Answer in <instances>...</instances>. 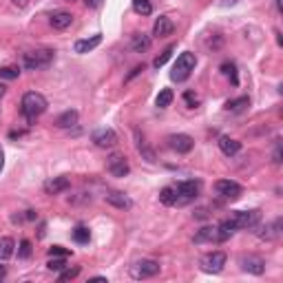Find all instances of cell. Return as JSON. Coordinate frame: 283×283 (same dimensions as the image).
Returning a JSON list of instances; mask_svg holds the SVG:
<instances>
[{"instance_id": "obj_1", "label": "cell", "mask_w": 283, "mask_h": 283, "mask_svg": "<svg viewBox=\"0 0 283 283\" xmlns=\"http://www.w3.org/2000/svg\"><path fill=\"white\" fill-rule=\"evenodd\" d=\"M46 98L42 96V93H36V91H29L22 96V104H20V109H22V115L29 120V122H33L38 115H42V113L46 111Z\"/></svg>"}, {"instance_id": "obj_2", "label": "cell", "mask_w": 283, "mask_h": 283, "mask_svg": "<svg viewBox=\"0 0 283 283\" xmlns=\"http://www.w3.org/2000/svg\"><path fill=\"white\" fill-rule=\"evenodd\" d=\"M195 64H197V58H195V53L184 51V53H181V56L177 58L175 66H173L171 80H173V82H184V80H188L191 71L195 69Z\"/></svg>"}, {"instance_id": "obj_3", "label": "cell", "mask_w": 283, "mask_h": 283, "mask_svg": "<svg viewBox=\"0 0 283 283\" xmlns=\"http://www.w3.org/2000/svg\"><path fill=\"white\" fill-rule=\"evenodd\" d=\"M199 191H201V184H199V181H195V179L179 181L177 188H175V204H179V206L191 204L193 199H197Z\"/></svg>"}, {"instance_id": "obj_4", "label": "cell", "mask_w": 283, "mask_h": 283, "mask_svg": "<svg viewBox=\"0 0 283 283\" xmlns=\"http://www.w3.org/2000/svg\"><path fill=\"white\" fill-rule=\"evenodd\" d=\"M25 66L29 71H40V69H46L51 62H53V51L51 49H38V51H29L25 53Z\"/></svg>"}, {"instance_id": "obj_5", "label": "cell", "mask_w": 283, "mask_h": 283, "mask_svg": "<svg viewBox=\"0 0 283 283\" xmlns=\"http://www.w3.org/2000/svg\"><path fill=\"white\" fill-rule=\"evenodd\" d=\"M159 270H161V266L157 264V261H153V259H142V261H137V264L131 266V277L135 279V281L151 279V277H155V274H159Z\"/></svg>"}, {"instance_id": "obj_6", "label": "cell", "mask_w": 283, "mask_h": 283, "mask_svg": "<svg viewBox=\"0 0 283 283\" xmlns=\"http://www.w3.org/2000/svg\"><path fill=\"white\" fill-rule=\"evenodd\" d=\"M226 266V254L215 250V252H208L201 257V270L208 272V274H219L221 270H224Z\"/></svg>"}, {"instance_id": "obj_7", "label": "cell", "mask_w": 283, "mask_h": 283, "mask_svg": "<svg viewBox=\"0 0 283 283\" xmlns=\"http://www.w3.org/2000/svg\"><path fill=\"white\" fill-rule=\"evenodd\" d=\"M106 171H109L113 177H126L131 173L129 159L124 157L122 153H113L109 159H106Z\"/></svg>"}, {"instance_id": "obj_8", "label": "cell", "mask_w": 283, "mask_h": 283, "mask_svg": "<svg viewBox=\"0 0 283 283\" xmlns=\"http://www.w3.org/2000/svg\"><path fill=\"white\" fill-rule=\"evenodd\" d=\"M215 193L219 195V197H224V199H239L241 197V193H244V188H241L237 181H232V179H219L217 184H215Z\"/></svg>"}, {"instance_id": "obj_9", "label": "cell", "mask_w": 283, "mask_h": 283, "mask_svg": "<svg viewBox=\"0 0 283 283\" xmlns=\"http://www.w3.org/2000/svg\"><path fill=\"white\" fill-rule=\"evenodd\" d=\"M232 224L237 226V230H246V228H254L261 219V213L259 210H239L232 215Z\"/></svg>"}, {"instance_id": "obj_10", "label": "cell", "mask_w": 283, "mask_h": 283, "mask_svg": "<svg viewBox=\"0 0 283 283\" xmlns=\"http://www.w3.org/2000/svg\"><path fill=\"white\" fill-rule=\"evenodd\" d=\"M239 266L244 272H250V274H264L266 272V261L257 257V254H244V257L239 259Z\"/></svg>"}, {"instance_id": "obj_11", "label": "cell", "mask_w": 283, "mask_h": 283, "mask_svg": "<svg viewBox=\"0 0 283 283\" xmlns=\"http://www.w3.org/2000/svg\"><path fill=\"white\" fill-rule=\"evenodd\" d=\"M91 142L98 148H113V146L117 144V133L113 131V129H98L91 135Z\"/></svg>"}, {"instance_id": "obj_12", "label": "cell", "mask_w": 283, "mask_h": 283, "mask_svg": "<svg viewBox=\"0 0 283 283\" xmlns=\"http://www.w3.org/2000/svg\"><path fill=\"white\" fill-rule=\"evenodd\" d=\"M168 146H171L175 153L184 155V153H191V151H193L195 139H193L191 135H184V133H177V135H171V137H168Z\"/></svg>"}, {"instance_id": "obj_13", "label": "cell", "mask_w": 283, "mask_h": 283, "mask_svg": "<svg viewBox=\"0 0 283 283\" xmlns=\"http://www.w3.org/2000/svg\"><path fill=\"white\" fill-rule=\"evenodd\" d=\"M104 201L109 206H113V208H120V210H129V208L133 206V201H131L129 195H124V193H120V191L106 193L104 195Z\"/></svg>"}, {"instance_id": "obj_14", "label": "cell", "mask_w": 283, "mask_h": 283, "mask_svg": "<svg viewBox=\"0 0 283 283\" xmlns=\"http://www.w3.org/2000/svg\"><path fill=\"white\" fill-rule=\"evenodd\" d=\"M49 22H51L53 29L64 31V29H69V27L73 25V16L69 11H53L49 16Z\"/></svg>"}, {"instance_id": "obj_15", "label": "cell", "mask_w": 283, "mask_h": 283, "mask_svg": "<svg viewBox=\"0 0 283 283\" xmlns=\"http://www.w3.org/2000/svg\"><path fill=\"white\" fill-rule=\"evenodd\" d=\"M173 31H175V25L168 16H159L157 20H155V25H153V36L155 38H166V36H171Z\"/></svg>"}, {"instance_id": "obj_16", "label": "cell", "mask_w": 283, "mask_h": 283, "mask_svg": "<svg viewBox=\"0 0 283 283\" xmlns=\"http://www.w3.org/2000/svg\"><path fill=\"white\" fill-rule=\"evenodd\" d=\"M279 234H281V219H274L272 224H268L257 230V237L264 241H274V239H279Z\"/></svg>"}, {"instance_id": "obj_17", "label": "cell", "mask_w": 283, "mask_h": 283, "mask_svg": "<svg viewBox=\"0 0 283 283\" xmlns=\"http://www.w3.org/2000/svg\"><path fill=\"white\" fill-rule=\"evenodd\" d=\"M69 186H71L69 177H53L49 181H44V193L46 195H60V193H64Z\"/></svg>"}, {"instance_id": "obj_18", "label": "cell", "mask_w": 283, "mask_h": 283, "mask_svg": "<svg viewBox=\"0 0 283 283\" xmlns=\"http://www.w3.org/2000/svg\"><path fill=\"white\" fill-rule=\"evenodd\" d=\"M131 49L135 53H144L151 49V36H146L144 31H137L131 36Z\"/></svg>"}, {"instance_id": "obj_19", "label": "cell", "mask_w": 283, "mask_h": 283, "mask_svg": "<svg viewBox=\"0 0 283 283\" xmlns=\"http://www.w3.org/2000/svg\"><path fill=\"white\" fill-rule=\"evenodd\" d=\"M100 42H102V36H91V38H86V40H78L76 44H73V49H76V53H89L93 51L96 46H100Z\"/></svg>"}, {"instance_id": "obj_20", "label": "cell", "mask_w": 283, "mask_h": 283, "mask_svg": "<svg viewBox=\"0 0 283 283\" xmlns=\"http://www.w3.org/2000/svg\"><path fill=\"white\" fill-rule=\"evenodd\" d=\"M213 241H219L217 237V226H206L195 234V244H213Z\"/></svg>"}, {"instance_id": "obj_21", "label": "cell", "mask_w": 283, "mask_h": 283, "mask_svg": "<svg viewBox=\"0 0 283 283\" xmlns=\"http://www.w3.org/2000/svg\"><path fill=\"white\" fill-rule=\"evenodd\" d=\"M219 148H221V153L228 155V157H232V155H237L241 151V142L237 139H232V137H219Z\"/></svg>"}, {"instance_id": "obj_22", "label": "cell", "mask_w": 283, "mask_h": 283, "mask_svg": "<svg viewBox=\"0 0 283 283\" xmlns=\"http://www.w3.org/2000/svg\"><path fill=\"white\" fill-rule=\"evenodd\" d=\"M135 146H137V153L142 155V157H144L146 161H155V153H153V148L146 144V139H144V135H139V131L135 133Z\"/></svg>"}, {"instance_id": "obj_23", "label": "cell", "mask_w": 283, "mask_h": 283, "mask_svg": "<svg viewBox=\"0 0 283 283\" xmlns=\"http://www.w3.org/2000/svg\"><path fill=\"white\" fill-rule=\"evenodd\" d=\"M78 111H64L62 115H58L56 120V126L58 129H71V126H76L78 124Z\"/></svg>"}, {"instance_id": "obj_24", "label": "cell", "mask_w": 283, "mask_h": 283, "mask_svg": "<svg viewBox=\"0 0 283 283\" xmlns=\"http://www.w3.org/2000/svg\"><path fill=\"white\" fill-rule=\"evenodd\" d=\"M234 232H237V226L232 224V219H224L217 226V237H219V241H228Z\"/></svg>"}, {"instance_id": "obj_25", "label": "cell", "mask_w": 283, "mask_h": 283, "mask_svg": "<svg viewBox=\"0 0 283 283\" xmlns=\"http://www.w3.org/2000/svg\"><path fill=\"white\" fill-rule=\"evenodd\" d=\"M13 248H16V241L11 237H3L0 239V261H7L13 254Z\"/></svg>"}, {"instance_id": "obj_26", "label": "cell", "mask_w": 283, "mask_h": 283, "mask_svg": "<svg viewBox=\"0 0 283 283\" xmlns=\"http://www.w3.org/2000/svg\"><path fill=\"white\" fill-rule=\"evenodd\" d=\"M133 11L139 13V16H151L153 13L151 0H133Z\"/></svg>"}, {"instance_id": "obj_27", "label": "cell", "mask_w": 283, "mask_h": 283, "mask_svg": "<svg viewBox=\"0 0 283 283\" xmlns=\"http://www.w3.org/2000/svg\"><path fill=\"white\" fill-rule=\"evenodd\" d=\"M246 106H250V100H248V98H237V100H230V102H226V111L241 113V111L246 109Z\"/></svg>"}, {"instance_id": "obj_28", "label": "cell", "mask_w": 283, "mask_h": 283, "mask_svg": "<svg viewBox=\"0 0 283 283\" xmlns=\"http://www.w3.org/2000/svg\"><path fill=\"white\" fill-rule=\"evenodd\" d=\"M171 102H173V91L171 89H161L159 96L155 98V104H157L159 109H168V106H171Z\"/></svg>"}, {"instance_id": "obj_29", "label": "cell", "mask_w": 283, "mask_h": 283, "mask_svg": "<svg viewBox=\"0 0 283 283\" xmlns=\"http://www.w3.org/2000/svg\"><path fill=\"white\" fill-rule=\"evenodd\" d=\"M89 239H91V232L86 226H78L76 230H73V241H76V244H89Z\"/></svg>"}, {"instance_id": "obj_30", "label": "cell", "mask_w": 283, "mask_h": 283, "mask_svg": "<svg viewBox=\"0 0 283 283\" xmlns=\"http://www.w3.org/2000/svg\"><path fill=\"white\" fill-rule=\"evenodd\" d=\"M173 53H175V46H168V49H164V51H161V56L155 58L153 66H155V69H161V66H164V64L168 62V60L173 58Z\"/></svg>"}, {"instance_id": "obj_31", "label": "cell", "mask_w": 283, "mask_h": 283, "mask_svg": "<svg viewBox=\"0 0 283 283\" xmlns=\"http://www.w3.org/2000/svg\"><path fill=\"white\" fill-rule=\"evenodd\" d=\"M159 201L164 206H173L175 204V188H171V186L161 188V191H159Z\"/></svg>"}, {"instance_id": "obj_32", "label": "cell", "mask_w": 283, "mask_h": 283, "mask_svg": "<svg viewBox=\"0 0 283 283\" xmlns=\"http://www.w3.org/2000/svg\"><path fill=\"white\" fill-rule=\"evenodd\" d=\"M80 270H82V268H80V266L64 268V270H60V277H58V281H60V283H64V281H71V279H76L78 274H80Z\"/></svg>"}, {"instance_id": "obj_33", "label": "cell", "mask_w": 283, "mask_h": 283, "mask_svg": "<svg viewBox=\"0 0 283 283\" xmlns=\"http://www.w3.org/2000/svg\"><path fill=\"white\" fill-rule=\"evenodd\" d=\"M46 268H49L51 272H60V270H64V268H66V261H64V257H60V259L49 257V261H46Z\"/></svg>"}, {"instance_id": "obj_34", "label": "cell", "mask_w": 283, "mask_h": 283, "mask_svg": "<svg viewBox=\"0 0 283 283\" xmlns=\"http://www.w3.org/2000/svg\"><path fill=\"white\" fill-rule=\"evenodd\" d=\"M18 76H20L18 66H3L0 69V80H16Z\"/></svg>"}, {"instance_id": "obj_35", "label": "cell", "mask_w": 283, "mask_h": 283, "mask_svg": "<svg viewBox=\"0 0 283 283\" xmlns=\"http://www.w3.org/2000/svg\"><path fill=\"white\" fill-rule=\"evenodd\" d=\"M221 73L230 78V82H232V84H237V82H239V80H237V66H234L232 62H226L224 66H221Z\"/></svg>"}, {"instance_id": "obj_36", "label": "cell", "mask_w": 283, "mask_h": 283, "mask_svg": "<svg viewBox=\"0 0 283 283\" xmlns=\"http://www.w3.org/2000/svg\"><path fill=\"white\" fill-rule=\"evenodd\" d=\"M31 241L29 239H22V241H20V248H18V257L20 259H29L31 257Z\"/></svg>"}, {"instance_id": "obj_37", "label": "cell", "mask_w": 283, "mask_h": 283, "mask_svg": "<svg viewBox=\"0 0 283 283\" xmlns=\"http://www.w3.org/2000/svg\"><path fill=\"white\" fill-rule=\"evenodd\" d=\"M184 102L188 109H195V106H199V96L195 91H186L184 93Z\"/></svg>"}, {"instance_id": "obj_38", "label": "cell", "mask_w": 283, "mask_h": 283, "mask_svg": "<svg viewBox=\"0 0 283 283\" xmlns=\"http://www.w3.org/2000/svg\"><path fill=\"white\" fill-rule=\"evenodd\" d=\"M49 257H69V250H64L62 246H53L49 250Z\"/></svg>"}, {"instance_id": "obj_39", "label": "cell", "mask_w": 283, "mask_h": 283, "mask_svg": "<svg viewBox=\"0 0 283 283\" xmlns=\"http://www.w3.org/2000/svg\"><path fill=\"white\" fill-rule=\"evenodd\" d=\"M102 3H104V0H84V5L89 7V9H100Z\"/></svg>"}, {"instance_id": "obj_40", "label": "cell", "mask_w": 283, "mask_h": 283, "mask_svg": "<svg viewBox=\"0 0 283 283\" xmlns=\"http://www.w3.org/2000/svg\"><path fill=\"white\" fill-rule=\"evenodd\" d=\"M142 71H144V64H139V66H135V69H133L131 73H129V78H126V82H129V80H133V78H135V76H139V73Z\"/></svg>"}, {"instance_id": "obj_41", "label": "cell", "mask_w": 283, "mask_h": 283, "mask_svg": "<svg viewBox=\"0 0 283 283\" xmlns=\"http://www.w3.org/2000/svg\"><path fill=\"white\" fill-rule=\"evenodd\" d=\"M11 3H13V5H16V7H18V9H25V7H27V5H29V3H31V0H11Z\"/></svg>"}, {"instance_id": "obj_42", "label": "cell", "mask_w": 283, "mask_h": 283, "mask_svg": "<svg viewBox=\"0 0 283 283\" xmlns=\"http://www.w3.org/2000/svg\"><path fill=\"white\" fill-rule=\"evenodd\" d=\"M274 164H281V144H277V148H274Z\"/></svg>"}, {"instance_id": "obj_43", "label": "cell", "mask_w": 283, "mask_h": 283, "mask_svg": "<svg viewBox=\"0 0 283 283\" xmlns=\"http://www.w3.org/2000/svg\"><path fill=\"white\" fill-rule=\"evenodd\" d=\"M91 283H104L106 281V277H93V279H89Z\"/></svg>"}, {"instance_id": "obj_44", "label": "cell", "mask_w": 283, "mask_h": 283, "mask_svg": "<svg viewBox=\"0 0 283 283\" xmlns=\"http://www.w3.org/2000/svg\"><path fill=\"white\" fill-rule=\"evenodd\" d=\"M7 277V270H5V266H0V281H3Z\"/></svg>"}, {"instance_id": "obj_45", "label": "cell", "mask_w": 283, "mask_h": 283, "mask_svg": "<svg viewBox=\"0 0 283 283\" xmlns=\"http://www.w3.org/2000/svg\"><path fill=\"white\" fill-rule=\"evenodd\" d=\"M3 164H5V155H3V151H0V171H3Z\"/></svg>"}, {"instance_id": "obj_46", "label": "cell", "mask_w": 283, "mask_h": 283, "mask_svg": "<svg viewBox=\"0 0 283 283\" xmlns=\"http://www.w3.org/2000/svg\"><path fill=\"white\" fill-rule=\"evenodd\" d=\"M5 96V84H3V80H0V98Z\"/></svg>"}, {"instance_id": "obj_47", "label": "cell", "mask_w": 283, "mask_h": 283, "mask_svg": "<svg viewBox=\"0 0 283 283\" xmlns=\"http://www.w3.org/2000/svg\"><path fill=\"white\" fill-rule=\"evenodd\" d=\"M66 3H73V0H66Z\"/></svg>"}, {"instance_id": "obj_48", "label": "cell", "mask_w": 283, "mask_h": 283, "mask_svg": "<svg viewBox=\"0 0 283 283\" xmlns=\"http://www.w3.org/2000/svg\"><path fill=\"white\" fill-rule=\"evenodd\" d=\"M277 3H279V0H277Z\"/></svg>"}]
</instances>
